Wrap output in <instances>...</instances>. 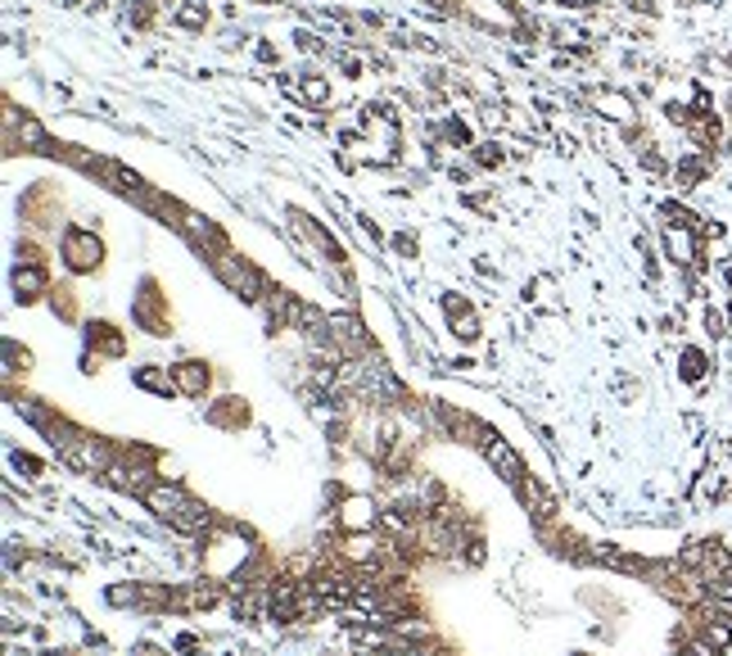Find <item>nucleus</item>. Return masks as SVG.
I'll return each mask as SVG.
<instances>
[{
	"label": "nucleus",
	"mask_w": 732,
	"mask_h": 656,
	"mask_svg": "<svg viewBox=\"0 0 732 656\" xmlns=\"http://www.w3.org/2000/svg\"><path fill=\"white\" fill-rule=\"evenodd\" d=\"M64 258L77 267V272H91L100 263V240L87 236V231H68L64 236Z\"/></svg>",
	"instance_id": "nucleus-1"
},
{
	"label": "nucleus",
	"mask_w": 732,
	"mask_h": 656,
	"mask_svg": "<svg viewBox=\"0 0 732 656\" xmlns=\"http://www.w3.org/2000/svg\"><path fill=\"white\" fill-rule=\"evenodd\" d=\"M177 380H181V390H186V394H204V390H209V371H204L200 363H181Z\"/></svg>",
	"instance_id": "nucleus-2"
},
{
	"label": "nucleus",
	"mask_w": 732,
	"mask_h": 656,
	"mask_svg": "<svg viewBox=\"0 0 732 656\" xmlns=\"http://www.w3.org/2000/svg\"><path fill=\"white\" fill-rule=\"evenodd\" d=\"M489 457H493L497 467L506 471V480H520V457H516L512 449H506L502 440H489Z\"/></svg>",
	"instance_id": "nucleus-3"
},
{
	"label": "nucleus",
	"mask_w": 732,
	"mask_h": 656,
	"mask_svg": "<svg viewBox=\"0 0 732 656\" xmlns=\"http://www.w3.org/2000/svg\"><path fill=\"white\" fill-rule=\"evenodd\" d=\"M18 290H41V272H33V267L18 272Z\"/></svg>",
	"instance_id": "nucleus-4"
}]
</instances>
